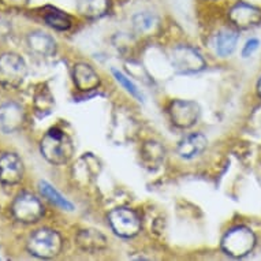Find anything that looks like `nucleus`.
<instances>
[{
    "label": "nucleus",
    "mask_w": 261,
    "mask_h": 261,
    "mask_svg": "<svg viewBox=\"0 0 261 261\" xmlns=\"http://www.w3.org/2000/svg\"><path fill=\"white\" fill-rule=\"evenodd\" d=\"M23 178V163L15 153L0 156V182L5 185H17Z\"/></svg>",
    "instance_id": "obj_10"
},
{
    "label": "nucleus",
    "mask_w": 261,
    "mask_h": 261,
    "mask_svg": "<svg viewBox=\"0 0 261 261\" xmlns=\"http://www.w3.org/2000/svg\"><path fill=\"white\" fill-rule=\"evenodd\" d=\"M40 150L47 162L55 166H62L73 158L74 144L63 130L52 127L40 142Z\"/></svg>",
    "instance_id": "obj_1"
},
{
    "label": "nucleus",
    "mask_w": 261,
    "mask_h": 261,
    "mask_svg": "<svg viewBox=\"0 0 261 261\" xmlns=\"http://www.w3.org/2000/svg\"><path fill=\"white\" fill-rule=\"evenodd\" d=\"M256 245V237L248 227L238 226L223 237L222 249L232 257H244L252 252Z\"/></svg>",
    "instance_id": "obj_4"
},
{
    "label": "nucleus",
    "mask_w": 261,
    "mask_h": 261,
    "mask_svg": "<svg viewBox=\"0 0 261 261\" xmlns=\"http://www.w3.org/2000/svg\"><path fill=\"white\" fill-rule=\"evenodd\" d=\"M74 84L82 92H90L97 89L100 85L99 74L96 73L92 66L86 63H77L73 70Z\"/></svg>",
    "instance_id": "obj_12"
},
{
    "label": "nucleus",
    "mask_w": 261,
    "mask_h": 261,
    "mask_svg": "<svg viewBox=\"0 0 261 261\" xmlns=\"http://www.w3.org/2000/svg\"><path fill=\"white\" fill-rule=\"evenodd\" d=\"M13 214L17 220L26 224L39 222L44 215V206L32 193H21L13 204Z\"/></svg>",
    "instance_id": "obj_7"
},
{
    "label": "nucleus",
    "mask_w": 261,
    "mask_h": 261,
    "mask_svg": "<svg viewBox=\"0 0 261 261\" xmlns=\"http://www.w3.org/2000/svg\"><path fill=\"white\" fill-rule=\"evenodd\" d=\"M166 150L159 142L146 141L141 148V160L149 170H156L162 166Z\"/></svg>",
    "instance_id": "obj_16"
},
{
    "label": "nucleus",
    "mask_w": 261,
    "mask_h": 261,
    "mask_svg": "<svg viewBox=\"0 0 261 261\" xmlns=\"http://www.w3.org/2000/svg\"><path fill=\"white\" fill-rule=\"evenodd\" d=\"M171 63L178 73L193 74L205 69V60L194 48L179 45L174 48L171 54Z\"/></svg>",
    "instance_id": "obj_6"
},
{
    "label": "nucleus",
    "mask_w": 261,
    "mask_h": 261,
    "mask_svg": "<svg viewBox=\"0 0 261 261\" xmlns=\"http://www.w3.org/2000/svg\"><path fill=\"white\" fill-rule=\"evenodd\" d=\"M39 190L40 193L43 194L44 197L48 198V201H51L52 204H55L56 206H59L60 210L64 211H73L74 205L67 200L66 197H63L58 190H56L52 185H49L45 180H40L39 182Z\"/></svg>",
    "instance_id": "obj_19"
},
{
    "label": "nucleus",
    "mask_w": 261,
    "mask_h": 261,
    "mask_svg": "<svg viewBox=\"0 0 261 261\" xmlns=\"http://www.w3.org/2000/svg\"><path fill=\"white\" fill-rule=\"evenodd\" d=\"M156 25H158V18L154 14L148 11L138 13L133 17V28L137 33H148L153 30Z\"/></svg>",
    "instance_id": "obj_21"
},
{
    "label": "nucleus",
    "mask_w": 261,
    "mask_h": 261,
    "mask_svg": "<svg viewBox=\"0 0 261 261\" xmlns=\"http://www.w3.org/2000/svg\"><path fill=\"white\" fill-rule=\"evenodd\" d=\"M200 115H201L200 106L192 100H175L170 106V118L176 127H192L197 123Z\"/></svg>",
    "instance_id": "obj_8"
},
{
    "label": "nucleus",
    "mask_w": 261,
    "mask_h": 261,
    "mask_svg": "<svg viewBox=\"0 0 261 261\" xmlns=\"http://www.w3.org/2000/svg\"><path fill=\"white\" fill-rule=\"evenodd\" d=\"M228 17L237 28L249 29V28H254L261 22V10L256 6L240 2L230 10Z\"/></svg>",
    "instance_id": "obj_9"
},
{
    "label": "nucleus",
    "mask_w": 261,
    "mask_h": 261,
    "mask_svg": "<svg viewBox=\"0 0 261 261\" xmlns=\"http://www.w3.org/2000/svg\"><path fill=\"white\" fill-rule=\"evenodd\" d=\"M78 13L86 18H101L108 13V0H78Z\"/></svg>",
    "instance_id": "obj_18"
},
{
    "label": "nucleus",
    "mask_w": 261,
    "mask_h": 261,
    "mask_svg": "<svg viewBox=\"0 0 261 261\" xmlns=\"http://www.w3.org/2000/svg\"><path fill=\"white\" fill-rule=\"evenodd\" d=\"M63 240L58 231L51 228H40L28 241V250L39 258H54L62 252Z\"/></svg>",
    "instance_id": "obj_2"
},
{
    "label": "nucleus",
    "mask_w": 261,
    "mask_h": 261,
    "mask_svg": "<svg viewBox=\"0 0 261 261\" xmlns=\"http://www.w3.org/2000/svg\"><path fill=\"white\" fill-rule=\"evenodd\" d=\"M258 45H260V43H258V40L257 39L248 40L246 44H245L244 49H242V56H244V58H249L250 55H253V52L256 51L257 48H258Z\"/></svg>",
    "instance_id": "obj_24"
},
{
    "label": "nucleus",
    "mask_w": 261,
    "mask_h": 261,
    "mask_svg": "<svg viewBox=\"0 0 261 261\" xmlns=\"http://www.w3.org/2000/svg\"><path fill=\"white\" fill-rule=\"evenodd\" d=\"M44 19L48 25L56 30H69L71 28V18L56 9H51L45 13Z\"/></svg>",
    "instance_id": "obj_20"
},
{
    "label": "nucleus",
    "mask_w": 261,
    "mask_h": 261,
    "mask_svg": "<svg viewBox=\"0 0 261 261\" xmlns=\"http://www.w3.org/2000/svg\"><path fill=\"white\" fill-rule=\"evenodd\" d=\"M257 92H258V96L261 97V78L260 81H258V84H257Z\"/></svg>",
    "instance_id": "obj_25"
},
{
    "label": "nucleus",
    "mask_w": 261,
    "mask_h": 261,
    "mask_svg": "<svg viewBox=\"0 0 261 261\" xmlns=\"http://www.w3.org/2000/svg\"><path fill=\"white\" fill-rule=\"evenodd\" d=\"M28 45L36 55L49 58L55 54L56 43L51 36L44 32H33L28 36Z\"/></svg>",
    "instance_id": "obj_14"
},
{
    "label": "nucleus",
    "mask_w": 261,
    "mask_h": 261,
    "mask_svg": "<svg viewBox=\"0 0 261 261\" xmlns=\"http://www.w3.org/2000/svg\"><path fill=\"white\" fill-rule=\"evenodd\" d=\"M25 122L23 108L17 103H6L0 106V128L5 133H15Z\"/></svg>",
    "instance_id": "obj_11"
},
{
    "label": "nucleus",
    "mask_w": 261,
    "mask_h": 261,
    "mask_svg": "<svg viewBox=\"0 0 261 261\" xmlns=\"http://www.w3.org/2000/svg\"><path fill=\"white\" fill-rule=\"evenodd\" d=\"M108 222L116 236L122 238H133L141 231V219L133 210L118 208L110 212Z\"/></svg>",
    "instance_id": "obj_5"
},
{
    "label": "nucleus",
    "mask_w": 261,
    "mask_h": 261,
    "mask_svg": "<svg viewBox=\"0 0 261 261\" xmlns=\"http://www.w3.org/2000/svg\"><path fill=\"white\" fill-rule=\"evenodd\" d=\"M28 67L25 60L13 52L0 56V85L6 89H17L25 81Z\"/></svg>",
    "instance_id": "obj_3"
},
{
    "label": "nucleus",
    "mask_w": 261,
    "mask_h": 261,
    "mask_svg": "<svg viewBox=\"0 0 261 261\" xmlns=\"http://www.w3.org/2000/svg\"><path fill=\"white\" fill-rule=\"evenodd\" d=\"M240 35L234 30H222L215 37V51L219 56L226 58L236 51Z\"/></svg>",
    "instance_id": "obj_17"
},
{
    "label": "nucleus",
    "mask_w": 261,
    "mask_h": 261,
    "mask_svg": "<svg viewBox=\"0 0 261 261\" xmlns=\"http://www.w3.org/2000/svg\"><path fill=\"white\" fill-rule=\"evenodd\" d=\"M206 148V138L201 133L189 134L179 142L178 154L184 159L197 158Z\"/></svg>",
    "instance_id": "obj_15"
},
{
    "label": "nucleus",
    "mask_w": 261,
    "mask_h": 261,
    "mask_svg": "<svg viewBox=\"0 0 261 261\" xmlns=\"http://www.w3.org/2000/svg\"><path fill=\"white\" fill-rule=\"evenodd\" d=\"M54 104H55V101H54V96H52L48 88L44 86V88H41V89L36 93L35 107L36 110H37V112H41V114H43V116L45 115V114H49V112H51Z\"/></svg>",
    "instance_id": "obj_22"
},
{
    "label": "nucleus",
    "mask_w": 261,
    "mask_h": 261,
    "mask_svg": "<svg viewBox=\"0 0 261 261\" xmlns=\"http://www.w3.org/2000/svg\"><path fill=\"white\" fill-rule=\"evenodd\" d=\"M112 74H114V77L116 78V81L119 82L120 85L123 86L124 89L127 90L128 93L132 94V96H134L136 99L138 100V101H144V96H142L141 90L138 89L137 86L134 85L133 82L130 81V78H127L124 74H122L120 71H118V70L112 69Z\"/></svg>",
    "instance_id": "obj_23"
},
{
    "label": "nucleus",
    "mask_w": 261,
    "mask_h": 261,
    "mask_svg": "<svg viewBox=\"0 0 261 261\" xmlns=\"http://www.w3.org/2000/svg\"><path fill=\"white\" fill-rule=\"evenodd\" d=\"M77 245L78 248L86 253H97L101 252L107 248V238L99 231V230H93V228H88V230H81L77 234Z\"/></svg>",
    "instance_id": "obj_13"
}]
</instances>
